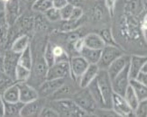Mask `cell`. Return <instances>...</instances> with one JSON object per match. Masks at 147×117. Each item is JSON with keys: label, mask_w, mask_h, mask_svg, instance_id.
<instances>
[{"label": "cell", "mask_w": 147, "mask_h": 117, "mask_svg": "<svg viewBox=\"0 0 147 117\" xmlns=\"http://www.w3.org/2000/svg\"><path fill=\"white\" fill-rule=\"evenodd\" d=\"M59 116L65 117H83L88 116V114L77 105L72 98L53 100L50 104Z\"/></svg>", "instance_id": "6da1fadb"}, {"label": "cell", "mask_w": 147, "mask_h": 117, "mask_svg": "<svg viewBox=\"0 0 147 117\" xmlns=\"http://www.w3.org/2000/svg\"><path fill=\"white\" fill-rule=\"evenodd\" d=\"M96 82L98 87V89L103 97L104 103L107 109L111 108V98L113 95L112 84L109 76H108L106 69H100L96 77Z\"/></svg>", "instance_id": "7a4b0ae2"}, {"label": "cell", "mask_w": 147, "mask_h": 117, "mask_svg": "<svg viewBox=\"0 0 147 117\" xmlns=\"http://www.w3.org/2000/svg\"><path fill=\"white\" fill-rule=\"evenodd\" d=\"M72 99L88 115H94L96 110L98 108L87 87L81 88L80 91H77Z\"/></svg>", "instance_id": "3957f363"}, {"label": "cell", "mask_w": 147, "mask_h": 117, "mask_svg": "<svg viewBox=\"0 0 147 117\" xmlns=\"http://www.w3.org/2000/svg\"><path fill=\"white\" fill-rule=\"evenodd\" d=\"M125 52L120 49L119 46H114V45H105L101 50V54L99 61L98 62V66L100 69H107L109 65L120 57Z\"/></svg>", "instance_id": "277c9868"}, {"label": "cell", "mask_w": 147, "mask_h": 117, "mask_svg": "<svg viewBox=\"0 0 147 117\" xmlns=\"http://www.w3.org/2000/svg\"><path fill=\"white\" fill-rule=\"evenodd\" d=\"M129 64V63H128ZM128 64L125 67V69L120 71V72L111 79V84H112V89L113 92L118 94L120 95H125L127 87H129V68Z\"/></svg>", "instance_id": "5b68a950"}, {"label": "cell", "mask_w": 147, "mask_h": 117, "mask_svg": "<svg viewBox=\"0 0 147 117\" xmlns=\"http://www.w3.org/2000/svg\"><path fill=\"white\" fill-rule=\"evenodd\" d=\"M111 109L117 114V116H122V117L135 116L134 115L133 110L125 101V97L116 93H113L112 95Z\"/></svg>", "instance_id": "8992f818"}, {"label": "cell", "mask_w": 147, "mask_h": 117, "mask_svg": "<svg viewBox=\"0 0 147 117\" xmlns=\"http://www.w3.org/2000/svg\"><path fill=\"white\" fill-rule=\"evenodd\" d=\"M69 76L75 81H78L82 73L86 70L88 66V63L84 58L81 57L80 54L77 56H73L69 58Z\"/></svg>", "instance_id": "52a82bcc"}, {"label": "cell", "mask_w": 147, "mask_h": 117, "mask_svg": "<svg viewBox=\"0 0 147 117\" xmlns=\"http://www.w3.org/2000/svg\"><path fill=\"white\" fill-rule=\"evenodd\" d=\"M69 76V62H54L52 66L48 67L45 79H67Z\"/></svg>", "instance_id": "ba28073f"}, {"label": "cell", "mask_w": 147, "mask_h": 117, "mask_svg": "<svg viewBox=\"0 0 147 117\" xmlns=\"http://www.w3.org/2000/svg\"><path fill=\"white\" fill-rule=\"evenodd\" d=\"M67 79H44L38 87V95L42 97L51 96L55 93L63 84L66 82Z\"/></svg>", "instance_id": "9c48e42d"}, {"label": "cell", "mask_w": 147, "mask_h": 117, "mask_svg": "<svg viewBox=\"0 0 147 117\" xmlns=\"http://www.w3.org/2000/svg\"><path fill=\"white\" fill-rule=\"evenodd\" d=\"M17 87L19 89V101L25 104L39 98L37 90L31 86V84L27 83V81L16 82Z\"/></svg>", "instance_id": "30bf717a"}, {"label": "cell", "mask_w": 147, "mask_h": 117, "mask_svg": "<svg viewBox=\"0 0 147 117\" xmlns=\"http://www.w3.org/2000/svg\"><path fill=\"white\" fill-rule=\"evenodd\" d=\"M20 53H16L12 50H5L3 61V70L15 80V72L18 65V58ZM16 81V80H15Z\"/></svg>", "instance_id": "8fae6325"}, {"label": "cell", "mask_w": 147, "mask_h": 117, "mask_svg": "<svg viewBox=\"0 0 147 117\" xmlns=\"http://www.w3.org/2000/svg\"><path fill=\"white\" fill-rule=\"evenodd\" d=\"M5 15L9 25L14 24L20 16L21 6L19 0H8L5 3Z\"/></svg>", "instance_id": "7c38bea8"}, {"label": "cell", "mask_w": 147, "mask_h": 117, "mask_svg": "<svg viewBox=\"0 0 147 117\" xmlns=\"http://www.w3.org/2000/svg\"><path fill=\"white\" fill-rule=\"evenodd\" d=\"M43 106H44L43 101L40 99V97L31 102L25 103L24 104V106L22 107L20 116H23V117L39 116Z\"/></svg>", "instance_id": "4fadbf2b"}, {"label": "cell", "mask_w": 147, "mask_h": 117, "mask_svg": "<svg viewBox=\"0 0 147 117\" xmlns=\"http://www.w3.org/2000/svg\"><path fill=\"white\" fill-rule=\"evenodd\" d=\"M129 60H130V56L124 53L123 55H121L120 57L116 58V60L107 67L106 70L108 76H109L110 79H114L120 71H122L125 69V67L129 63Z\"/></svg>", "instance_id": "5bb4252c"}, {"label": "cell", "mask_w": 147, "mask_h": 117, "mask_svg": "<svg viewBox=\"0 0 147 117\" xmlns=\"http://www.w3.org/2000/svg\"><path fill=\"white\" fill-rule=\"evenodd\" d=\"M147 63V58L145 55H132L129 60V79H135L137 74L141 71L143 66Z\"/></svg>", "instance_id": "9a60e30c"}, {"label": "cell", "mask_w": 147, "mask_h": 117, "mask_svg": "<svg viewBox=\"0 0 147 117\" xmlns=\"http://www.w3.org/2000/svg\"><path fill=\"white\" fill-rule=\"evenodd\" d=\"M98 71H99V68L97 64H89L78 80L80 88L87 87L96 79Z\"/></svg>", "instance_id": "2e32d148"}, {"label": "cell", "mask_w": 147, "mask_h": 117, "mask_svg": "<svg viewBox=\"0 0 147 117\" xmlns=\"http://www.w3.org/2000/svg\"><path fill=\"white\" fill-rule=\"evenodd\" d=\"M76 92L77 91L74 89L71 84H68L66 81L55 93H53L52 95H51V97L53 98V100L72 98Z\"/></svg>", "instance_id": "e0dca14e"}, {"label": "cell", "mask_w": 147, "mask_h": 117, "mask_svg": "<svg viewBox=\"0 0 147 117\" xmlns=\"http://www.w3.org/2000/svg\"><path fill=\"white\" fill-rule=\"evenodd\" d=\"M83 40H84L85 46L91 49L102 50L105 46V42L102 40V38L98 34H96V32L88 34L83 37Z\"/></svg>", "instance_id": "ac0fdd59"}, {"label": "cell", "mask_w": 147, "mask_h": 117, "mask_svg": "<svg viewBox=\"0 0 147 117\" xmlns=\"http://www.w3.org/2000/svg\"><path fill=\"white\" fill-rule=\"evenodd\" d=\"M30 45V37L28 34H24L17 36L14 41L12 42L10 50L15 51L16 53H21Z\"/></svg>", "instance_id": "d6986e66"}, {"label": "cell", "mask_w": 147, "mask_h": 117, "mask_svg": "<svg viewBox=\"0 0 147 117\" xmlns=\"http://www.w3.org/2000/svg\"><path fill=\"white\" fill-rule=\"evenodd\" d=\"M47 69H48V66H47L45 61H44L43 56L42 58H37L35 61L33 62V67H32V69H31V74L34 73L36 77L39 79H45Z\"/></svg>", "instance_id": "ffe728a7"}, {"label": "cell", "mask_w": 147, "mask_h": 117, "mask_svg": "<svg viewBox=\"0 0 147 117\" xmlns=\"http://www.w3.org/2000/svg\"><path fill=\"white\" fill-rule=\"evenodd\" d=\"M100 54L101 50L91 49L86 46L83 47V49L80 52V55L84 58L88 64H98L100 58Z\"/></svg>", "instance_id": "44dd1931"}, {"label": "cell", "mask_w": 147, "mask_h": 117, "mask_svg": "<svg viewBox=\"0 0 147 117\" xmlns=\"http://www.w3.org/2000/svg\"><path fill=\"white\" fill-rule=\"evenodd\" d=\"M24 103L18 101L15 103L5 102L4 105V116L6 117H17L20 116V113Z\"/></svg>", "instance_id": "7402d4cb"}, {"label": "cell", "mask_w": 147, "mask_h": 117, "mask_svg": "<svg viewBox=\"0 0 147 117\" xmlns=\"http://www.w3.org/2000/svg\"><path fill=\"white\" fill-rule=\"evenodd\" d=\"M88 92L90 93L91 96L93 97L94 101L97 104V106L98 108H107L106 105L104 103L103 97H102V95L100 93V91L98 89V87L97 85V82H96V79L89 84V85L87 87Z\"/></svg>", "instance_id": "603a6c76"}, {"label": "cell", "mask_w": 147, "mask_h": 117, "mask_svg": "<svg viewBox=\"0 0 147 117\" xmlns=\"http://www.w3.org/2000/svg\"><path fill=\"white\" fill-rule=\"evenodd\" d=\"M2 96L5 102L15 103L19 101V89L16 82L8 87L2 93Z\"/></svg>", "instance_id": "cb8c5ba5"}, {"label": "cell", "mask_w": 147, "mask_h": 117, "mask_svg": "<svg viewBox=\"0 0 147 117\" xmlns=\"http://www.w3.org/2000/svg\"><path fill=\"white\" fill-rule=\"evenodd\" d=\"M129 86L132 87L139 101L147 99V86L138 82L136 79H130Z\"/></svg>", "instance_id": "d4e9b609"}, {"label": "cell", "mask_w": 147, "mask_h": 117, "mask_svg": "<svg viewBox=\"0 0 147 117\" xmlns=\"http://www.w3.org/2000/svg\"><path fill=\"white\" fill-rule=\"evenodd\" d=\"M33 52H32V49H31V45L25 49L24 51L20 53L18 58V64L22 65V66L27 68L29 69H32L33 67Z\"/></svg>", "instance_id": "484cf974"}, {"label": "cell", "mask_w": 147, "mask_h": 117, "mask_svg": "<svg viewBox=\"0 0 147 117\" xmlns=\"http://www.w3.org/2000/svg\"><path fill=\"white\" fill-rule=\"evenodd\" d=\"M9 28L10 25L6 20L5 12H1L0 13V43L2 45H5V43L6 42Z\"/></svg>", "instance_id": "4316f807"}, {"label": "cell", "mask_w": 147, "mask_h": 117, "mask_svg": "<svg viewBox=\"0 0 147 117\" xmlns=\"http://www.w3.org/2000/svg\"><path fill=\"white\" fill-rule=\"evenodd\" d=\"M53 6V0H34L32 4V9L34 12L43 14L48 9L52 8Z\"/></svg>", "instance_id": "83f0119b"}, {"label": "cell", "mask_w": 147, "mask_h": 117, "mask_svg": "<svg viewBox=\"0 0 147 117\" xmlns=\"http://www.w3.org/2000/svg\"><path fill=\"white\" fill-rule=\"evenodd\" d=\"M31 77V69L25 68L22 65H17L15 72V80L16 82L27 81Z\"/></svg>", "instance_id": "f1b7e54d"}, {"label": "cell", "mask_w": 147, "mask_h": 117, "mask_svg": "<svg viewBox=\"0 0 147 117\" xmlns=\"http://www.w3.org/2000/svg\"><path fill=\"white\" fill-rule=\"evenodd\" d=\"M43 58L45 61L47 66L50 67L55 62V56H54V51H53V45L52 42H47L45 47H44L43 50Z\"/></svg>", "instance_id": "f546056e"}, {"label": "cell", "mask_w": 147, "mask_h": 117, "mask_svg": "<svg viewBox=\"0 0 147 117\" xmlns=\"http://www.w3.org/2000/svg\"><path fill=\"white\" fill-rule=\"evenodd\" d=\"M124 97H125V101L127 102V104H128L129 106L131 107V109L133 110V112H134V110L136 109V107L138 105L139 100H138L136 95L135 94V92H134V90L132 89V87L130 86L127 87L125 93L124 95Z\"/></svg>", "instance_id": "4dcf8cb0"}, {"label": "cell", "mask_w": 147, "mask_h": 117, "mask_svg": "<svg viewBox=\"0 0 147 117\" xmlns=\"http://www.w3.org/2000/svg\"><path fill=\"white\" fill-rule=\"evenodd\" d=\"M100 37L102 38V40L105 42V45H114V46H118V44L117 42L115 41V39L113 37V34L110 28H104L100 30L99 34Z\"/></svg>", "instance_id": "1f68e13d"}, {"label": "cell", "mask_w": 147, "mask_h": 117, "mask_svg": "<svg viewBox=\"0 0 147 117\" xmlns=\"http://www.w3.org/2000/svg\"><path fill=\"white\" fill-rule=\"evenodd\" d=\"M53 51L55 56V62H69V57L61 46L53 45Z\"/></svg>", "instance_id": "d6a6232c"}, {"label": "cell", "mask_w": 147, "mask_h": 117, "mask_svg": "<svg viewBox=\"0 0 147 117\" xmlns=\"http://www.w3.org/2000/svg\"><path fill=\"white\" fill-rule=\"evenodd\" d=\"M14 83H16V81L11 77H9L3 69H0V93H3Z\"/></svg>", "instance_id": "836d02e7"}, {"label": "cell", "mask_w": 147, "mask_h": 117, "mask_svg": "<svg viewBox=\"0 0 147 117\" xmlns=\"http://www.w3.org/2000/svg\"><path fill=\"white\" fill-rule=\"evenodd\" d=\"M44 16L50 22H59L61 20V14H60V9L53 7L48 9L46 12L43 13Z\"/></svg>", "instance_id": "e575fe53"}, {"label": "cell", "mask_w": 147, "mask_h": 117, "mask_svg": "<svg viewBox=\"0 0 147 117\" xmlns=\"http://www.w3.org/2000/svg\"><path fill=\"white\" fill-rule=\"evenodd\" d=\"M81 20V19H80ZM80 20H61L63 23L61 24V31L62 32H71L79 27L80 24Z\"/></svg>", "instance_id": "d590c367"}, {"label": "cell", "mask_w": 147, "mask_h": 117, "mask_svg": "<svg viewBox=\"0 0 147 117\" xmlns=\"http://www.w3.org/2000/svg\"><path fill=\"white\" fill-rule=\"evenodd\" d=\"M134 115L136 117H146L147 115V99L139 101L137 106L134 110Z\"/></svg>", "instance_id": "8d00e7d4"}, {"label": "cell", "mask_w": 147, "mask_h": 117, "mask_svg": "<svg viewBox=\"0 0 147 117\" xmlns=\"http://www.w3.org/2000/svg\"><path fill=\"white\" fill-rule=\"evenodd\" d=\"M47 19L45 16H41L38 15L34 19V28L38 30V31H43L47 29Z\"/></svg>", "instance_id": "74e56055"}, {"label": "cell", "mask_w": 147, "mask_h": 117, "mask_svg": "<svg viewBox=\"0 0 147 117\" xmlns=\"http://www.w3.org/2000/svg\"><path fill=\"white\" fill-rule=\"evenodd\" d=\"M74 6L71 5L69 4L65 5L63 7H61L60 9V14H61V20H69V17L71 15L72 13V9Z\"/></svg>", "instance_id": "f35d334b"}, {"label": "cell", "mask_w": 147, "mask_h": 117, "mask_svg": "<svg viewBox=\"0 0 147 117\" xmlns=\"http://www.w3.org/2000/svg\"><path fill=\"white\" fill-rule=\"evenodd\" d=\"M40 117H58L59 114H57L55 110L51 106H44L40 113Z\"/></svg>", "instance_id": "ab89813d"}, {"label": "cell", "mask_w": 147, "mask_h": 117, "mask_svg": "<svg viewBox=\"0 0 147 117\" xmlns=\"http://www.w3.org/2000/svg\"><path fill=\"white\" fill-rule=\"evenodd\" d=\"M71 45L72 50L75 51V52H77L78 54H80V52L81 51V50L83 49V47L85 46V44H84V40H83V37H79V38H77L76 40H75Z\"/></svg>", "instance_id": "60d3db41"}, {"label": "cell", "mask_w": 147, "mask_h": 117, "mask_svg": "<svg viewBox=\"0 0 147 117\" xmlns=\"http://www.w3.org/2000/svg\"><path fill=\"white\" fill-rule=\"evenodd\" d=\"M83 16V10L82 7H73L71 15L69 20H80Z\"/></svg>", "instance_id": "b9f144b4"}, {"label": "cell", "mask_w": 147, "mask_h": 117, "mask_svg": "<svg viewBox=\"0 0 147 117\" xmlns=\"http://www.w3.org/2000/svg\"><path fill=\"white\" fill-rule=\"evenodd\" d=\"M102 16H103V9L101 8V6H95L92 12V17L94 20L99 21L101 20Z\"/></svg>", "instance_id": "7bdbcfd3"}, {"label": "cell", "mask_w": 147, "mask_h": 117, "mask_svg": "<svg viewBox=\"0 0 147 117\" xmlns=\"http://www.w3.org/2000/svg\"><path fill=\"white\" fill-rule=\"evenodd\" d=\"M117 0H105V4L107 5V8L108 10V13L112 15L114 13V9H115V5H116Z\"/></svg>", "instance_id": "ee69618b"}, {"label": "cell", "mask_w": 147, "mask_h": 117, "mask_svg": "<svg viewBox=\"0 0 147 117\" xmlns=\"http://www.w3.org/2000/svg\"><path fill=\"white\" fill-rule=\"evenodd\" d=\"M67 3L74 7H82L85 4V0H67Z\"/></svg>", "instance_id": "f6af8a7d"}, {"label": "cell", "mask_w": 147, "mask_h": 117, "mask_svg": "<svg viewBox=\"0 0 147 117\" xmlns=\"http://www.w3.org/2000/svg\"><path fill=\"white\" fill-rule=\"evenodd\" d=\"M53 7L61 9L65 5H67V0H53Z\"/></svg>", "instance_id": "bcb514c9"}, {"label": "cell", "mask_w": 147, "mask_h": 117, "mask_svg": "<svg viewBox=\"0 0 147 117\" xmlns=\"http://www.w3.org/2000/svg\"><path fill=\"white\" fill-rule=\"evenodd\" d=\"M5 53V49L4 48V45L0 44V69H3V61H4Z\"/></svg>", "instance_id": "7dc6e473"}, {"label": "cell", "mask_w": 147, "mask_h": 117, "mask_svg": "<svg viewBox=\"0 0 147 117\" xmlns=\"http://www.w3.org/2000/svg\"><path fill=\"white\" fill-rule=\"evenodd\" d=\"M4 105L5 101L3 99L2 93H0V116H4Z\"/></svg>", "instance_id": "c3c4849f"}, {"label": "cell", "mask_w": 147, "mask_h": 117, "mask_svg": "<svg viewBox=\"0 0 147 117\" xmlns=\"http://www.w3.org/2000/svg\"><path fill=\"white\" fill-rule=\"evenodd\" d=\"M4 11H5V3L2 1V0H0V13L4 12Z\"/></svg>", "instance_id": "681fc988"}, {"label": "cell", "mask_w": 147, "mask_h": 117, "mask_svg": "<svg viewBox=\"0 0 147 117\" xmlns=\"http://www.w3.org/2000/svg\"><path fill=\"white\" fill-rule=\"evenodd\" d=\"M34 0H26V2H27V3H29V4H31V5L33 4V2H34Z\"/></svg>", "instance_id": "f907efd6"}, {"label": "cell", "mask_w": 147, "mask_h": 117, "mask_svg": "<svg viewBox=\"0 0 147 117\" xmlns=\"http://www.w3.org/2000/svg\"><path fill=\"white\" fill-rule=\"evenodd\" d=\"M0 44H1V43H0Z\"/></svg>", "instance_id": "816d5d0a"}]
</instances>
